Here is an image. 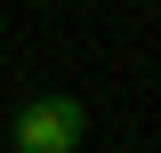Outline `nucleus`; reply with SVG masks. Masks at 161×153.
<instances>
[{
  "mask_svg": "<svg viewBox=\"0 0 161 153\" xmlns=\"http://www.w3.org/2000/svg\"><path fill=\"white\" fill-rule=\"evenodd\" d=\"M80 129H89V105L57 89V97H32L8 137H16V153H80Z\"/></svg>",
  "mask_w": 161,
  "mask_h": 153,
  "instance_id": "nucleus-1",
  "label": "nucleus"
}]
</instances>
